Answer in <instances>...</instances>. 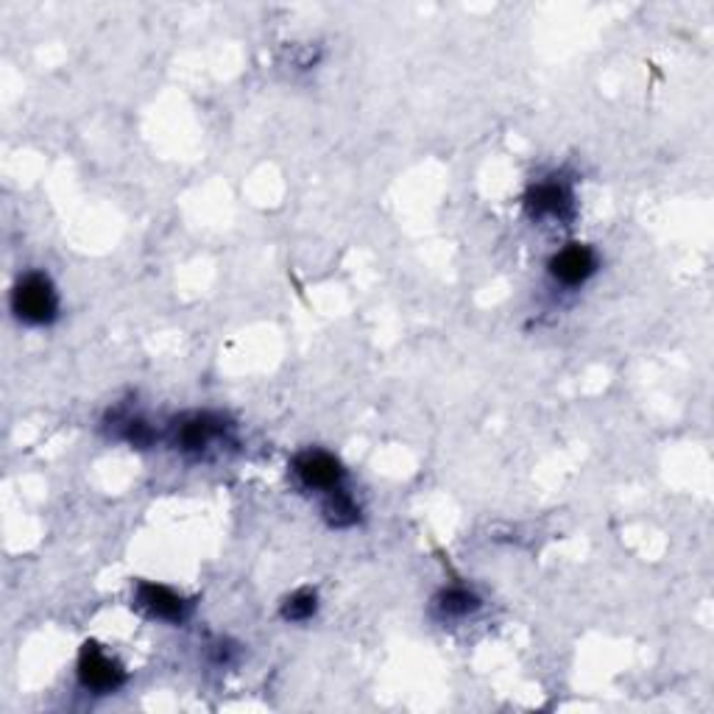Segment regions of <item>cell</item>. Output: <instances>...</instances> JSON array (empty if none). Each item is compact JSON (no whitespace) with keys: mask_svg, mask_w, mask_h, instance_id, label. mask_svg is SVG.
Listing matches in <instances>:
<instances>
[{"mask_svg":"<svg viewBox=\"0 0 714 714\" xmlns=\"http://www.w3.org/2000/svg\"><path fill=\"white\" fill-rule=\"evenodd\" d=\"M123 427H126V431H123V438H126L128 444H134V447L146 449L154 444V431L148 427L146 422H139V418H128Z\"/></svg>","mask_w":714,"mask_h":714,"instance_id":"8fae6325","label":"cell"},{"mask_svg":"<svg viewBox=\"0 0 714 714\" xmlns=\"http://www.w3.org/2000/svg\"><path fill=\"white\" fill-rule=\"evenodd\" d=\"M598 271V255L589 246L569 244L567 249H561L558 255H552L550 273L552 279H558L561 284H583L592 273Z\"/></svg>","mask_w":714,"mask_h":714,"instance_id":"8992f818","label":"cell"},{"mask_svg":"<svg viewBox=\"0 0 714 714\" xmlns=\"http://www.w3.org/2000/svg\"><path fill=\"white\" fill-rule=\"evenodd\" d=\"M12 310L23 324L45 327L56 321L59 315V297L51 279L40 271H31L14 284L12 291Z\"/></svg>","mask_w":714,"mask_h":714,"instance_id":"6da1fadb","label":"cell"},{"mask_svg":"<svg viewBox=\"0 0 714 714\" xmlns=\"http://www.w3.org/2000/svg\"><path fill=\"white\" fill-rule=\"evenodd\" d=\"M525 204L534 218H558V221H569L576 209L572 190L563 182H541L525 196Z\"/></svg>","mask_w":714,"mask_h":714,"instance_id":"5b68a950","label":"cell"},{"mask_svg":"<svg viewBox=\"0 0 714 714\" xmlns=\"http://www.w3.org/2000/svg\"><path fill=\"white\" fill-rule=\"evenodd\" d=\"M477 606H480V600H477L475 594L464 587L444 589L436 600V609L442 611L444 617H466V614H472V611H477Z\"/></svg>","mask_w":714,"mask_h":714,"instance_id":"9c48e42d","label":"cell"},{"mask_svg":"<svg viewBox=\"0 0 714 714\" xmlns=\"http://www.w3.org/2000/svg\"><path fill=\"white\" fill-rule=\"evenodd\" d=\"M224 433V422L213 413H190L174 424V444L185 455H201Z\"/></svg>","mask_w":714,"mask_h":714,"instance_id":"3957f363","label":"cell"},{"mask_svg":"<svg viewBox=\"0 0 714 714\" xmlns=\"http://www.w3.org/2000/svg\"><path fill=\"white\" fill-rule=\"evenodd\" d=\"M324 517L332 528H352L361 519V508L343 488H332V491H327Z\"/></svg>","mask_w":714,"mask_h":714,"instance_id":"ba28073f","label":"cell"},{"mask_svg":"<svg viewBox=\"0 0 714 714\" xmlns=\"http://www.w3.org/2000/svg\"><path fill=\"white\" fill-rule=\"evenodd\" d=\"M315 609H319V598H315V592L302 589V592L291 594V598L284 600L282 617L288 622H308L310 617L315 614Z\"/></svg>","mask_w":714,"mask_h":714,"instance_id":"30bf717a","label":"cell"},{"mask_svg":"<svg viewBox=\"0 0 714 714\" xmlns=\"http://www.w3.org/2000/svg\"><path fill=\"white\" fill-rule=\"evenodd\" d=\"M137 606L146 611L148 617L154 620H165V622H182L187 617V603L174 592V589L163 587V583H152L143 581L137 583Z\"/></svg>","mask_w":714,"mask_h":714,"instance_id":"52a82bcc","label":"cell"},{"mask_svg":"<svg viewBox=\"0 0 714 714\" xmlns=\"http://www.w3.org/2000/svg\"><path fill=\"white\" fill-rule=\"evenodd\" d=\"M79 681H82L84 690L106 695V692L121 690L123 681H126V673H123V668L110 653L101 651L95 642H87L82 648V653H79Z\"/></svg>","mask_w":714,"mask_h":714,"instance_id":"7a4b0ae2","label":"cell"},{"mask_svg":"<svg viewBox=\"0 0 714 714\" xmlns=\"http://www.w3.org/2000/svg\"><path fill=\"white\" fill-rule=\"evenodd\" d=\"M293 472H297V477L304 483V486L319 488V491L341 488L343 475H346L341 461L332 458L330 453H321V449H308V453L297 455V461H293Z\"/></svg>","mask_w":714,"mask_h":714,"instance_id":"277c9868","label":"cell"}]
</instances>
